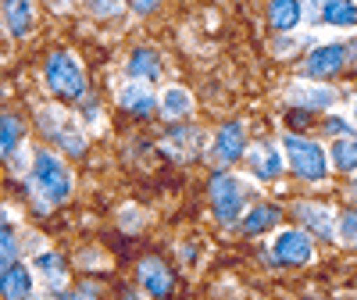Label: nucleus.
<instances>
[{
  "label": "nucleus",
  "mask_w": 357,
  "mask_h": 300,
  "mask_svg": "<svg viewBox=\"0 0 357 300\" xmlns=\"http://www.w3.org/2000/svg\"><path fill=\"white\" fill-rule=\"evenodd\" d=\"M72 168L65 165L61 154H54V150L40 147L33 150V168H29V197L40 204V211H50V207L65 204L72 197Z\"/></svg>",
  "instance_id": "1"
},
{
  "label": "nucleus",
  "mask_w": 357,
  "mask_h": 300,
  "mask_svg": "<svg viewBox=\"0 0 357 300\" xmlns=\"http://www.w3.org/2000/svg\"><path fill=\"white\" fill-rule=\"evenodd\" d=\"M43 82L50 89V97H57L61 104H82L86 93V72L79 65V57L72 50H54L43 65Z\"/></svg>",
  "instance_id": "2"
},
{
  "label": "nucleus",
  "mask_w": 357,
  "mask_h": 300,
  "mask_svg": "<svg viewBox=\"0 0 357 300\" xmlns=\"http://www.w3.org/2000/svg\"><path fill=\"white\" fill-rule=\"evenodd\" d=\"M282 154H286L289 172L296 179H304V183H321V179H329V154H325V147L314 143L311 136L286 133L282 136Z\"/></svg>",
  "instance_id": "3"
},
{
  "label": "nucleus",
  "mask_w": 357,
  "mask_h": 300,
  "mask_svg": "<svg viewBox=\"0 0 357 300\" xmlns=\"http://www.w3.org/2000/svg\"><path fill=\"white\" fill-rule=\"evenodd\" d=\"M207 200H211V215L222 225H236L243 222V186L240 179L229 172H215L207 183Z\"/></svg>",
  "instance_id": "4"
},
{
  "label": "nucleus",
  "mask_w": 357,
  "mask_h": 300,
  "mask_svg": "<svg viewBox=\"0 0 357 300\" xmlns=\"http://www.w3.org/2000/svg\"><path fill=\"white\" fill-rule=\"evenodd\" d=\"M207 154H211L215 165H236L247 154V126L240 122V118H229L225 126H218Z\"/></svg>",
  "instance_id": "5"
},
{
  "label": "nucleus",
  "mask_w": 357,
  "mask_h": 300,
  "mask_svg": "<svg viewBox=\"0 0 357 300\" xmlns=\"http://www.w3.org/2000/svg\"><path fill=\"white\" fill-rule=\"evenodd\" d=\"M347 68V47L343 43H318L311 47V54L304 57V72L314 79V82H325Z\"/></svg>",
  "instance_id": "6"
},
{
  "label": "nucleus",
  "mask_w": 357,
  "mask_h": 300,
  "mask_svg": "<svg viewBox=\"0 0 357 300\" xmlns=\"http://www.w3.org/2000/svg\"><path fill=\"white\" fill-rule=\"evenodd\" d=\"M275 264H307L314 257V243L304 229H282L272 243Z\"/></svg>",
  "instance_id": "7"
},
{
  "label": "nucleus",
  "mask_w": 357,
  "mask_h": 300,
  "mask_svg": "<svg viewBox=\"0 0 357 300\" xmlns=\"http://www.w3.org/2000/svg\"><path fill=\"white\" fill-rule=\"evenodd\" d=\"M118 107L122 111H129L132 118H151L158 107H161V100H158V93L146 82H132V79H126L122 86H118Z\"/></svg>",
  "instance_id": "8"
},
{
  "label": "nucleus",
  "mask_w": 357,
  "mask_h": 300,
  "mask_svg": "<svg viewBox=\"0 0 357 300\" xmlns=\"http://www.w3.org/2000/svg\"><path fill=\"white\" fill-rule=\"evenodd\" d=\"M286 97L301 111H329L336 104V89L325 86V82H289Z\"/></svg>",
  "instance_id": "9"
},
{
  "label": "nucleus",
  "mask_w": 357,
  "mask_h": 300,
  "mask_svg": "<svg viewBox=\"0 0 357 300\" xmlns=\"http://www.w3.org/2000/svg\"><path fill=\"white\" fill-rule=\"evenodd\" d=\"M200 143H204V136H200V129H193L190 122H172L168 133H165V140H161L165 154L175 158V161L197 158V154H200Z\"/></svg>",
  "instance_id": "10"
},
{
  "label": "nucleus",
  "mask_w": 357,
  "mask_h": 300,
  "mask_svg": "<svg viewBox=\"0 0 357 300\" xmlns=\"http://www.w3.org/2000/svg\"><path fill=\"white\" fill-rule=\"evenodd\" d=\"M136 283H139V290L151 297V300H165L172 293V286H175L168 264L161 257H143L139 268H136Z\"/></svg>",
  "instance_id": "11"
},
{
  "label": "nucleus",
  "mask_w": 357,
  "mask_h": 300,
  "mask_svg": "<svg viewBox=\"0 0 357 300\" xmlns=\"http://www.w3.org/2000/svg\"><path fill=\"white\" fill-rule=\"evenodd\" d=\"M247 168H250V175L254 179H279L282 175V168H286V154L275 147V143H254L250 150H247Z\"/></svg>",
  "instance_id": "12"
},
{
  "label": "nucleus",
  "mask_w": 357,
  "mask_h": 300,
  "mask_svg": "<svg viewBox=\"0 0 357 300\" xmlns=\"http://www.w3.org/2000/svg\"><path fill=\"white\" fill-rule=\"evenodd\" d=\"M161 68H165L161 65V54L154 47H136L129 54V61H126V75L132 82H146V86H154L161 79Z\"/></svg>",
  "instance_id": "13"
},
{
  "label": "nucleus",
  "mask_w": 357,
  "mask_h": 300,
  "mask_svg": "<svg viewBox=\"0 0 357 300\" xmlns=\"http://www.w3.org/2000/svg\"><path fill=\"white\" fill-rule=\"evenodd\" d=\"M0 293H4V300H29L36 297V283H33V272H29V264H11L0 272Z\"/></svg>",
  "instance_id": "14"
},
{
  "label": "nucleus",
  "mask_w": 357,
  "mask_h": 300,
  "mask_svg": "<svg viewBox=\"0 0 357 300\" xmlns=\"http://www.w3.org/2000/svg\"><path fill=\"white\" fill-rule=\"evenodd\" d=\"M296 218H301L304 225V232H314V236H321V239H329L336 229H333V211L325 204H314V200H301L296 204Z\"/></svg>",
  "instance_id": "15"
},
{
  "label": "nucleus",
  "mask_w": 357,
  "mask_h": 300,
  "mask_svg": "<svg viewBox=\"0 0 357 300\" xmlns=\"http://www.w3.org/2000/svg\"><path fill=\"white\" fill-rule=\"evenodd\" d=\"M279 218H282L279 204H268V200H261V204H254L250 211L243 215L240 229H243V236H261V232H272V229L279 225Z\"/></svg>",
  "instance_id": "16"
},
{
  "label": "nucleus",
  "mask_w": 357,
  "mask_h": 300,
  "mask_svg": "<svg viewBox=\"0 0 357 300\" xmlns=\"http://www.w3.org/2000/svg\"><path fill=\"white\" fill-rule=\"evenodd\" d=\"M36 272L43 276V283H47V290L54 293V297H65V286H68V272H65V261L57 257V254H50V250H43V254H36Z\"/></svg>",
  "instance_id": "17"
},
{
  "label": "nucleus",
  "mask_w": 357,
  "mask_h": 300,
  "mask_svg": "<svg viewBox=\"0 0 357 300\" xmlns=\"http://www.w3.org/2000/svg\"><path fill=\"white\" fill-rule=\"evenodd\" d=\"M304 4H293V0H275V4H268V25L275 29V33H293L296 25L304 22Z\"/></svg>",
  "instance_id": "18"
},
{
  "label": "nucleus",
  "mask_w": 357,
  "mask_h": 300,
  "mask_svg": "<svg viewBox=\"0 0 357 300\" xmlns=\"http://www.w3.org/2000/svg\"><path fill=\"white\" fill-rule=\"evenodd\" d=\"M36 22V11L33 4H25V0H11V4H4V29L11 36H29V29H33Z\"/></svg>",
  "instance_id": "19"
},
{
  "label": "nucleus",
  "mask_w": 357,
  "mask_h": 300,
  "mask_svg": "<svg viewBox=\"0 0 357 300\" xmlns=\"http://www.w3.org/2000/svg\"><path fill=\"white\" fill-rule=\"evenodd\" d=\"M161 111H165V118H172V122H186V118L193 114V97H190V89L168 86L165 93H161Z\"/></svg>",
  "instance_id": "20"
},
{
  "label": "nucleus",
  "mask_w": 357,
  "mask_h": 300,
  "mask_svg": "<svg viewBox=\"0 0 357 300\" xmlns=\"http://www.w3.org/2000/svg\"><path fill=\"white\" fill-rule=\"evenodd\" d=\"M321 22L325 25H336V29H350V25H357V4H347V0H329V4H321Z\"/></svg>",
  "instance_id": "21"
},
{
  "label": "nucleus",
  "mask_w": 357,
  "mask_h": 300,
  "mask_svg": "<svg viewBox=\"0 0 357 300\" xmlns=\"http://www.w3.org/2000/svg\"><path fill=\"white\" fill-rule=\"evenodd\" d=\"M18 147H22V122L18 114H4L0 118V154H4V161L18 154Z\"/></svg>",
  "instance_id": "22"
},
{
  "label": "nucleus",
  "mask_w": 357,
  "mask_h": 300,
  "mask_svg": "<svg viewBox=\"0 0 357 300\" xmlns=\"http://www.w3.org/2000/svg\"><path fill=\"white\" fill-rule=\"evenodd\" d=\"M329 150H333V165H336L340 172H354V168H357V133L336 140Z\"/></svg>",
  "instance_id": "23"
},
{
  "label": "nucleus",
  "mask_w": 357,
  "mask_h": 300,
  "mask_svg": "<svg viewBox=\"0 0 357 300\" xmlns=\"http://www.w3.org/2000/svg\"><path fill=\"white\" fill-rule=\"evenodd\" d=\"M0 261H4V268L18 264V229L4 218V229H0Z\"/></svg>",
  "instance_id": "24"
},
{
  "label": "nucleus",
  "mask_w": 357,
  "mask_h": 300,
  "mask_svg": "<svg viewBox=\"0 0 357 300\" xmlns=\"http://www.w3.org/2000/svg\"><path fill=\"white\" fill-rule=\"evenodd\" d=\"M321 133L325 136H333V140H343V136H354V129H350V118H343V114H329L321 122Z\"/></svg>",
  "instance_id": "25"
},
{
  "label": "nucleus",
  "mask_w": 357,
  "mask_h": 300,
  "mask_svg": "<svg viewBox=\"0 0 357 300\" xmlns=\"http://www.w3.org/2000/svg\"><path fill=\"white\" fill-rule=\"evenodd\" d=\"M336 232L343 243H357V211H343L336 222Z\"/></svg>",
  "instance_id": "26"
},
{
  "label": "nucleus",
  "mask_w": 357,
  "mask_h": 300,
  "mask_svg": "<svg viewBox=\"0 0 357 300\" xmlns=\"http://www.w3.org/2000/svg\"><path fill=\"white\" fill-rule=\"evenodd\" d=\"M57 300H100V286H79V290H68L65 297H57Z\"/></svg>",
  "instance_id": "27"
},
{
  "label": "nucleus",
  "mask_w": 357,
  "mask_h": 300,
  "mask_svg": "<svg viewBox=\"0 0 357 300\" xmlns=\"http://www.w3.org/2000/svg\"><path fill=\"white\" fill-rule=\"evenodd\" d=\"M307 114H311V111H301V107H289V111H286V126H289V133H293V129H304V126L311 122Z\"/></svg>",
  "instance_id": "28"
},
{
  "label": "nucleus",
  "mask_w": 357,
  "mask_h": 300,
  "mask_svg": "<svg viewBox=\"0 0 357 300\" xmlns=\"http://www.w3.org/2000/svg\"><path fill=\"white\" fill-rule=\"evenodd\" d=\"M82 114H86V122H93V118L100 114V104H97V97H86V100H82Z\"/></svg>",
  "instance_id": "29"
},
{
  "label": "nucleus",
  "mask_w": 357,
  "mask_h": 300,
  "mask_svg": "<svg viewBox=\"0 0 357 300\" xmlns=\"http://www.w3.org/2000/svg\"><path fill=\"white\" fill-rule=\"evenodd\" d=\"M89 11H93V15H100V18H107V15H114V11H118V4H111V0H104V4H93Z\"/></svg>",
  "instance_id": "30"
},
{
  "label": "nucleus",
  "mask_w": 357,
  "mask_h": 300,
  "mask_svg": "<svg viewBox=\"0 0 357 300\" xmlns=\"http://www.w3.org/2000/svg\"><path fill=\"white\" fill-rule=\"evenodd\" d=\"M132 11H136V15H151V11H154V4H151V0H136Z\"/></svg>",
  "instance_id": "31"
},
{
  "label": "nucleus",
  "mask_w": 357,
  "mask_h": 300,
  "mask_svg": "<svg viewBox=\"0 0 357 300\" xmlns=\"http://www.w3.org/2000/svg\"><path fill=\"white\" fill-rule=\"evenodd\" d=\"M122 300H151V297H146V293H143V290H129V293H126V297H122Z\"/></svg>",
  "instance_id": "32"
},
{
  "label": "nucleus",
  "mask_w": 357,
  "mask_h": 300,
  "mask_svg": "<svg viewBox=\"0 0 357 300\" xmlns=\"http://www.w3.org/2000/svg\"><path fill=\"white\" fill-rule=\"evenodd\" d=\"M347 61L357 68V43H350V47H347Z\"/></svg>",
  "instance_id": "33"
},
{
  "label": "nucleus",
  "mask_w": 357,
  "mask_h": 300,
  "mask_svg": "<svg viewBox=\"0 0 357 300\" xmlns=\"http://www.w3.org/2000/svg\"><path fill=\"white\" fill-rule=\"evenodd\" d=\"M29 300H57V297H54V293H47V297L40 293V297H29Z\"/></svg>",
  "instance_id": "34"
},
{
  "label": "nucleus",
  "mask_w": 357,
  "mask_h": 300,
  "mask_svg": "<svg viewBox=\"0 0 357 300\" xmlns=\"http://www.w3.org/2000/svg\"><path fill=\"white\" fill-rule=\"evenodd\" d=\"M354 122H357V100H354Z\"/></svg>",
  "instance_id": "35"
}]
</instances>
